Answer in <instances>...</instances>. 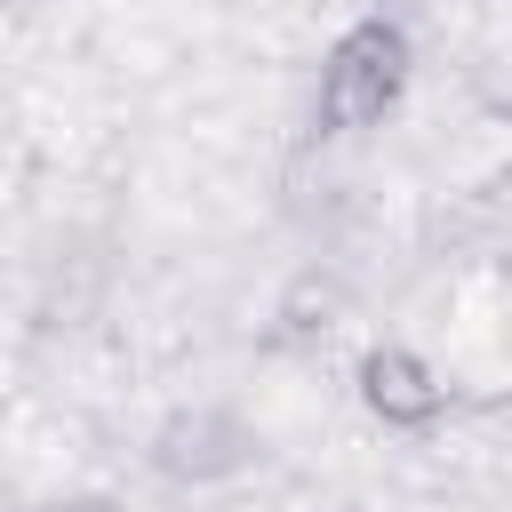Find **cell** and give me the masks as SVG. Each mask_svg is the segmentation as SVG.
Instances as JSON below:
<instances>
[{
	"label": "cell",
	"instance_id": "obj_1",
	"mask_svg": "<svg viewBox=\"0 0 512 512\" xmlns=\"http://www.w3.org/2000/svg\"><path fill=\"white\" fill-rule=\"evenodd\" d=\"M408 32L392 24V16H360V24H344L336 40H328V56H320V96H312V120L328 128V136H360V128H376L392 104H400V88H408Z\"/></svg>",
	"mask_w": 512,
	"mask_h": 512
},
{
	"label": "cell",
	"instance_id": "obj_2",
	"mask_svg": "<svg viewBox=\"0 0 512 512\" xmlns=\"http://www.w3.org/2000/svg\"><path fill=\"white\" fill-rule=\"evenodd\" d=\"M352 384H360V408L376 424H392V432H424V424L448 416V384L416 344H368Z\"/></svg>",
	"mask_w": 512,
	"mask_h": 512
},
{
	"label": "cell",
	"instance_id": "obj_3",
	"mask_svg": "<svg viewBox=\"0 0 512 512\" xmlns=\"http://www.w3.org/2000/svg\"><path fill=\"white\" fill-rule=\"evenodd\" d=\"M248 424L232 416V408H216V400H200V408H176L160 432H152V472L160 480H224V472H240L248 464Z\"/></svg>",
	"mask_w": 512,
	"mask_h": 512
},
{
	"label": "cell",
	"instance_id": "obj_4",
	"mask_svg": "<svg viewBox=\"0 0 512 512\" xmlns=\"http://www.w3.org/2000/svg\"><path fill=\"white\" fill-rule=\"evenodd\" d=\"M336 312H344V288H336L328 272H296L272 320H280V336H328V328H336Z\"/></svg>",
	"mask_w": 512,
	"mask_h": 512
},
{
	"label": "cell",
	"instance_id": "obj_5",
	"mask_svg": "<svg viewBox=\"0 0 512 512\" xmlns=\"http://www.w3.org/2000/svg\"><path fill=\"white\" fill-rule=\"evenodd\" d=\"M56 512H120L112 496H72V504H56Z\"/></svg>",
	"mask_w": 512,
	"mask_h": 512
},
{
	"label": "cell",
	"instance_id": "obj_6",
	"mask_svg": "<svg viewBox=\"0 0 512 512\" xmlns=\"http://www.w3.org/2000/svg\"><path fill=\"white\" fill-rule=\"evenodd\" d=\"M16 8H32V0H16Z\"/></svg>",
	"mask_w": 512,
	"mask_h": 512
}]
</instances>
